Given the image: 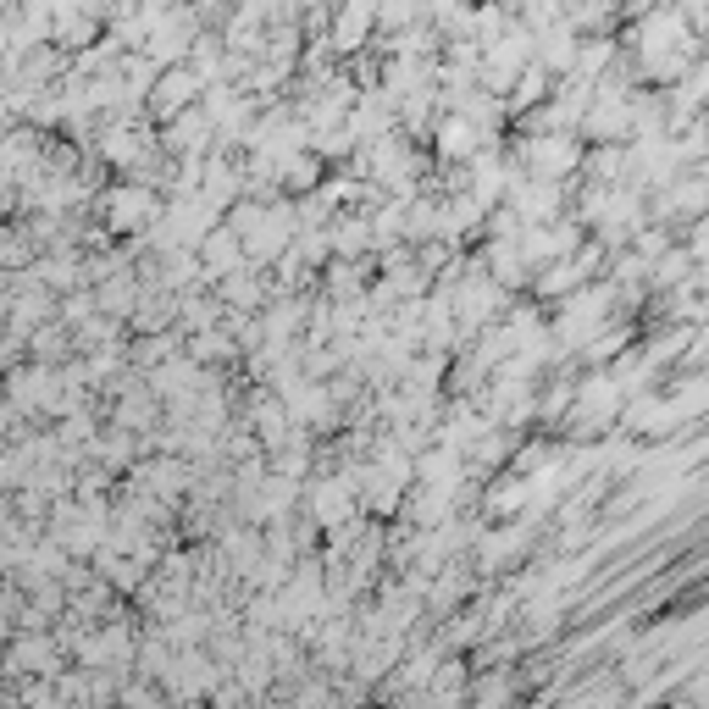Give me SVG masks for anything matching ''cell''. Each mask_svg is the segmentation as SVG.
Returning a JSON list of instances; mask_svg holds the SVG:
<instances>
[{
    "label": "cell",
    "instance_id": "cell-1",
    "mask_svg": "<svg viewBox=\"0 0 709 709\" xmlns=\"http://www.w3.org/2000/svg\"><path fill=\"white\" fill-rule=\"evenodd\" d=\"M12 671H56V649L39 643V637H23L12 649Z\"/></svg>",
    "mask_w": 709,
    "mask_h": 709
}]
</instances>
